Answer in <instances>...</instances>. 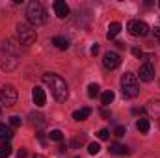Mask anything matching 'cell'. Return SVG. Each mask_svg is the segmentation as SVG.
Wrapping results in <instances>:
<instances>
[{
  "label": "cell",
  "mask_w": 160,
  "mask_h": 158,
  "mask_svg": "<svg viewBox=\"0 0 160 158\" xmlns=\"http://www.w3.org/2000/svg\"><path fill=\"white\" fill-rule=\"evenodd\" d=\"M101 151V145L99 143H89V147H88V153L89 155H97Z\"/></svg>",
  "instance_id": "cb8c5ba5"
},
{
  "label": "cell",
  "mask_w": 160,
  "mask_h": 158,
  "mask_svg": "<svg viewBox=\"0 0 160 158\" xmlns=\"http://www.w3.org/2000/svg\"><path fill=\"white\" fill-rule=\"evenodd\" d=\"M108 151H110V155H128V149L121 143H110Z\"/></svg>",
  "instance_id": "5bb4252c"
},
{
  "label": "cell",
  "mask_w": 160,
  "mask_h": 158,
  "mask_svg": "<svg viewBox=\"0 0 160 158\" xmlns=\"http://www.w3.org/2000/svg\"><path fill=\"white\" fill-rule=\"evenodd\" d=\"M158 6H160V2H158Z\"/></svg>",
  "instance_id": "d590c367"
},
{
  "label": "cell",
  "mask_w": 160,
  "mask_h": 158,
  "mask_svg": "<svg viewBox=\"0 0 160 158\" xmlns=\"http://www.w3.org/2000/svg\"><path fill=\"white\" fill-rule=\"evenodd\" d=\"M38 138H39L41 143H45V136H43V132H39V134H38Z\"/></svg>",
  "instance_id": "d6a6232c"
},
{
  "label": "cell",
  "mask_w": 160,
  "mask_h": 158,
  "mask_svg": "<svg viewBox=\"0 0 160 158\" xmlns=\"http://www.w3.org/2000/svg\"><path fill=\"white\" fill-rule=\"evenodd\" d=\"M121 32V22H112L110 26H108V32H106V37L108 39H114L118 34Z\"/></svg>",
  "instance_id": "9a60e30c"
},
{
  "label": "cell",
  "mask_w": 160,
  "mask_h": 158,
  "mask_svg": "<svg viewBox=\"0 0 160 158\" xmlns=\"http://www.w3.org/2000/svg\"><path fill=\"white\" fill-rule=\"evenodd\" d=\"M30 158H47V156H43V155H32Z\"/></svg>",
  "instance_id": "836d02e7"
},
{
  "label": "cell",
  "mask_w": 160,
  "mask_h": 158,
  "mask_svg": "<svg viewBox=\"0 0 160 158\" xmlns=\"http://www.w3.org/2000/svg\"><path fill=\"white\" fill-rule=\"evenodd\" d=\"M32 99H34V104L36 106H43L47 102V95H45V89H41L39 86H36L32 89Z\"/></svg>",
  "instance_id": "8fae6325"
},
{
  "label": "cell",
  "mask_w": 160,
  "mask_h": 158,
  "mask_svg": "<svg viewBox=\"0 0 160 158\" xmlns=\"http://www.w3.org/2000/svg\"><path fill=\"white\" fill-rule=\"evenodd\" d=\"M52 7H54V13H56L60 19H65V17L69 15V6H67L63 0H56V2L52 4Z\"/></svg>",
  "instance_id": "30bf717a"
},
{
  "label": "cell",
  "mask_w": 160,
  "mask_h": 158,
  "mask_svg": "<svg viewBox=\"0 0 160 158\" xmlns=\"http://www.w3.org/2000/svg\"><path fill=\"white\" fill-rule=\"evenodd\" d=\"M153 36L160 41V26H155V30H153Z\"/></svg>",
  "instance_id": "4dcf8cb0"
},
{
  "label": "cell",
  "mask_w": 160,
  "mask_h": 158,
  "mask_svg": "<svg viewBox=\"0 0 160 158\" xmlns=\"http://www.w3.org/2000/svg\"><path fill=\"white\" fill-rule=\"evenodd\" d=\"M101 116H102V117H110V112H108L106 108H102V110H101Z\"/></svg>",
  "instance_id": "1f68e13d"
},
{
  "label": "cell",
  "mask_w": 160,
  "mask_h": 158,
  "mask_svg": "<svg viewBox=\"0 0 160 158\" xmlns=\"http://www.w3.org/2000/svg\"><path fill=\"white\" fill-rule=\"evenodd\" d=\"M17 37H19V41L22 45H32L38 39V34H36L34 26H30L26 22H19L17 24Z\"/></svg>",
  "instance_id": "277c9868"
},
{
  "label": "cell",
  "mask_w": 160,
  "mask_h": 158,
  "mask_svg": "<svg viewBox=\"0 0 160 158\" xmlns=\"http://www.w3.org/2000/svg\"><path fill=\"white\" fill-rule=\"evenodd\" d=\"M52 45H56V48H60V50H67L69 48V39L62 37V36H56V37H52Z\"/></svg>",
  "instance_id": "4fadbf2b"
},
{
  "label": "cell",
  "mask_w": 160,
  "mask_h": 158,
  "mask_svg": "<svg viewBox=\"0 0 160 158\" xmlns=\"http://www.w3.org/2000/svg\"><path fill=\"white\" fill-rule=\"evenodd\" d=\"M158 84H160V80H158Z\"/></svg>",
  "instance_id": "8d00e7d4"
},
{
  "label": "cell",
  "mask_w": 160,
  "mask_h": 158,
  "mask_svg": "<svg viewBox=\"0 0 160 158\" xmlns=\"http://www.w3.org/2000/svg\"><path fill=\"white\" fill-rule=\"evenodd\" d=\"M97 95H99V86L97 84H89L88 86V97L89 99H95Z\"/></svg>",
  "instance_id": "7402d4cb"
},
{
  "label": "cell",
  "mask_w": 160,
  "mask_h": 158,
  "mask_svg": "<svg viewBox=\"0 0 160 158\" xmlns=\"http://www.w3.org/2000/svg\"><path fill=\"white\" fill-rule=\"evenodd\" d=\"M91 116V108H80V110H77V112H73V119L75 121H84V119H88Z\"/></svg>",
  "instance_id": "7c38bea8"
},
{
  "label": "cell",
  "mask_w": 160,
  "mask_h": 158,
  "mask_svg": "<svg viewBox=\"0 0 160 158\" xmlns=\"http://www.w3.org/2000/svg\"><path fill=\"white\" fill-rule=\"evenodd\" d=\"M97 54H99V45L95 43V45L91 47V56H97Z\"/></svg>",
  "instance_id": "f546056e"
},
{
  "label": "cell",
  "mask_w": 160,
  "mask_h": 158,
  "mask_svg": "<svg viewBox=\"0 0 160 158\" xmlns=\"http://www.w3.org/2000/svg\"><path fill=\"white\" fill-rule=\"evenodd\" d=\"M11 138H13V130L9 126H6V125H0V140L2 141H9Z\"/></svg>",
  "instance_id": "2e32d148"
},
{
  "label": "cell",
  "mask_w": 160,
  "mask_h": 158,
  "mask_svg": "<svg viewBox=\"0 0 160 158\" xmlns=\"http://www.w3.org/2000/svg\"><path fill=\"white\" fill-rule=\"evenodd\" d=\"M84 143H86V134H82V136H77V138L71 141V147H73V149H78V147H82Z\"/></svg>",
  "instance_id": "44dd1931"
},
{
  "label": "cell",
  "mask_w": 160,
  "mask_h": 158,
  "mask_svg": "<svg viewBox=\"0 0 160 158\" xmlns=\"http://www.w3.org/2000/svg\"><path fill=\"white\" fill-rule=\"evenodd\" d=\"M97 136H99V140H108V138H110V130H106V128H101Z\"/></svg>",
  "instance_id": "484cf974"
},
{
  "label": "cell",
  "mask_w": 160,
  "mask_h": 158,
  "mask_svg": "<svg viewBox=\"0 0 160 158\" xmlns=\"http://www.w3.org/2000/svg\"><path fill=\"white\" fill-rule=\"evenodd\" d=\"M9 155H11V145L9 141H4L0 145V158H9Z\"/></svg>",
  "instance_id": "ac0fdd59"
},
{
  "label": "cell",
  "mask_w": 160,
  "mask_h": 158,
  "mask_svg": "<svg viewBox=\"0 0 160 158\" xmlns=\"http://www.w3.org/2000/svg\"><path fill=\"white\" fill-rule=\"evenodd\" d=\"M30 117H32V123H34V125H38L39 128L43 126V125H45V117H43L41 114H32Z\"/></svg>",
  "instance_id": "603a6c76"
},
{
  "label": "cell",
  "mask_w": 160,
  "mask_h": 158,
  "mask_svg": "<svg viewBox=\"0 0 160 158\" xmlns=\"http://www.w3.org/2000/svg\"><path fill=\"white\" fill-rule=\"evenodd\" d=\"M17 158H28V151H26L24 147H21L19 153H17Z\"/></svg>",
  "instance_id": "83f0119b"
},
{
  "label": "cell",
  "mask_w": 160,
  "mask_h": 158,
  "mask_svg": "<svg viewBox=\"0 0 160 158\" xmlns=\"http://www.w3.org/2000/svg\"><path fill=\"white\" fill-rule=\"evenodd\" d=\"M19 67V58H17V54H13V52H8V50H0V69L2 71H15Z\"/></svg>",
  "instance_id": "5b68a950"
},
{
  "label": "cell",
  "mask_w": 160,
  "mask_h": 158,
  "mask_svg": "<svg viewBox=\"0 0 160 158\" xmlns=\"http://www.w3.org/2000/svg\"><path fill=\"white\" fill-rule=\"evenodd\" d=\"M155 78V65L151 62H145L142 67H140V80L143 82H151Z\"/></svg>",
  "instance_id": "9c48e42d"
},
{
  "label": "cell",
  "mask_w": 160,
  "mask_h": 158,
  "mask_svg": "<svg viewBox=\"0 0 160 158\" xmlns=\"http://www.w3.org/2000/svg\"><path fill=\"white\" fill-rule=\"evenodd\" d=\"M75 158H80V156H75Z\"/></svg>",
  "instance_id": "e575fe53"
},
{
  "label": "cell",
  "mask_w": 160,
  "mask_h": 158,
  "mask_svg": "<svg viewBox=\"0 0 160 158\" xmlns=\"http://www.w3.org/2000/svg\"><path fill=\"white\" fill-rule=\"evenodd\" d=\"M26 19H28L30 26H41V24L47 22V11H45L41 2H36V0L28 2V6H26Z\"/></svg>",
  "instance_id": "7a4b0ae2"
},
{
  "label": "cell",
  "mask_w": 160,
  "mask_h": 158,
  "mask_svg": "<svg viewBox=\"0 0 160 158\" xmlns=\"http://www.w3.org/2000/svg\"><path fill=\"white\" fill-rule=\"evenodd\" d=\"M132 56H136V58H142V56H143V52H142L140 48H136V47H134V48H132Z\"/></svg>",
  "instance_id": "f1b7e54d"
},
{
  "label": "cell",
  "mask_w": 160,
  "mask_h": 158,
  "mask_svg": "<svg viewBox=\"0 0 160 158\" xmlns=\"http://www.w3.org/2000/svg\"><path fill=\"white\" fill-rule=\"evenodd\" d=\"M114 99H116V95H114V91H112V89L104 91V93H102V97H101V101H102V104H104V106H108Z\"/></svg>",
  "instance_id": "d6986e66"
},
{
  "label": "cell",
  "mask_w": 160,
  "mask_h": 158,
  "mask_svg": "<svg viewBox=\"0 0 160 158\" xmlns=\"http://www.w3.org/2000/svg\"><path fill=\"white\" fill-rule=\"evenodd\" d=\"M9 125H11L13 128L21 126V117H19V116H11V117H9Z\"/></svg>",
  "instance_id": "d4e9b609"
},
{
  "label": "cell",
  "mask_w": 160,
  "mask_h": 158,
  "mask_svg": "<svg viewBox=\"0 0 160 158\" xmlns=\"http://www.w3.org/2000/svg\"><path fill=\"white\" fill-rule=\"evenodd\" d=\"M136 128H138L142 134H147V132H149V128H151V125H149V119H145V117L138 119V123H136Z\"/></svg>",
  "instance_id": "e0dca14e"
},
{
  "label": "cell",
  "mask_w": 160,
  "mask_h": 158,
  "mask_svg": "<svg viewBox=\"0 0 160 158\" xmlns=\"http://www.w3.org/2000/svg\"><path fill=\"white\" fill-rule=\"evenodd\" d=\"M48 138H50L52 141H62V140H63V132L58 130V128H56V130H50V132H48Z\"/></svg>",
  "instance_id": "ffe728a7"
},
{
  "label": "cell",
  "mask_w": 160,
  "mask_h": 158,
  "mask_svg": "<svg viewBox=\"0 0 160 158\" xmlns=\"http://www.w3.org/2000/svg\"><path fill=\"white\" fill-rule=\"evenodd\" d=\"M127 30H128V34L130 36H134V37H145L147 34H149V24L145 22V21H138V19H132V21H128V24H127Z\"/></svg>",
  "instance_id": "8992f818"
},
{
  "label": "cell",
  "mask_w": 160,
  "mask_h": 158,
  "mask_svg": "<svg viewBox=\"0 0 160 158\" xmlns=\"http://www.w3.org/2000/svg\"><path fill=\"white\" fill-rule=\"evenodd\" d=\"M121 91L125 99H134L140 93V84H138V77L132 73H125L121 77Z\"/></svg>",
  "instance_id": "3957f363"
},
{
  "label": "cell",
  "mask_w": 160,
  "mask_h": 158,
  "mask_svg": "<svg viewBox=\"0 0 160 158\" xmlns=\"http://www.w3.org/2000/svg\"><path fill=\"white\" fill-rule=\"evenodd\" d=\"M41 80L48 86L52 97H54L58 102H65V101H67V97H69V87H67L65 80L62 78V77H58V75H54V73H45Z\"/></svg>",
  "instance_id": "6da1fadb"
},
{
  "label": "cell",
  "mask_w": 160,
  "mask_h": 158,
  "mask_svg": "<svg viewBox=\"0 0 160 158\" xmlns=\"http://www.w3.org/2000/svg\"><path fill=\"white\" fill-rule=\"evenodd\" d=\"M121 63V58L118 52H114V50H108L106 54H104V58H102V65L106 67V69H110V71H114V69H118Z\"/></svg>",
  "instance_id": "ba28073f"
},
{
  "label": "cell",
  "mask_w": 160,
  "mask_h": 158,
  "mask_svg": "<svg viewBox=\"0 0 160 158\" xmlns=\"http://www.w3.org/2000/svg\"><path fill=\"white\" fill-rule=\"evenodd\" d=\"M0 102L4 106H13L17 102V89L13 86H9V84L2 86V89H0Z\"/></svg>",
  "instance_id": "52a82bcc"
},
{
  "label": "cell",
  "mask_w": 160,
  "mask_h": 158,
  "mask_svg": "<svg viewBox=\"0 0 160 158\" xmlns=\"http://www.w3.org/2000/svg\"><path fill=\"white\" fill-rule=\"evenodd\" d=\"M125 132H127V130H125V126H116V128H114V136H116V138L125 136Z\"/></svg>",
  "instance_id": "4316f807"
}]
</instances>
